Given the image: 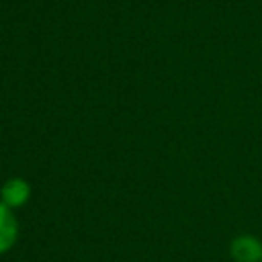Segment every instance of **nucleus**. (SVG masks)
I'll list each match as a JSON object with an SVG mask.
<instances>
[{"mask_svg":"<svg viewBox=\"0 0 262 262\" xmlns=\"http://www.w3.org/2000/svg\"><path fill=\"white\" fill-rule=\"evenodd\" d=\"M29 199H31V184L25 178L14 176L0 184V201L6 207H10L12 211L25 207L29 203Z\"/></svg>","mask_w":262,"mask_h":262,"instance_id":"obj_1","label":"nucleus"},{"mask_svg":"<svg viewBox=\"0 0 262 262\" xmlns=\"http://www.w3.org/2000/svg\"><path fill=\"white\" fill-rule=\"evenodd\" d=\"M229 256L233 262H262V242L254 235H237L229 244Z\"/></svg>","mask_w":262,"mask_h":262,"instance_id":"obj_2","label":"nucleus"},{"mask_svg":"<svg viewBox=\"0 0 262 262\" xmlns=\"http://www.w3.org/2000/svg\"><path fill=\"white\" fill-rule=\"evenodd\" d=\"M18 239V219L10 207L0 201V254L14 248Z\"/></svg>","mask_w":262,"mask_h":262,"instance_id":"obj_3","label":"nucleus"}]
</instances>
